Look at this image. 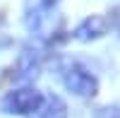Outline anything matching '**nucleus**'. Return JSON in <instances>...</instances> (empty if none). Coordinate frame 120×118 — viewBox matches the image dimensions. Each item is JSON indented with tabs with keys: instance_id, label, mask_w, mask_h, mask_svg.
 Returning a JSON list of instances; mask_svg holds the SVG:
<instances>
[{
	"instance_id": "1",
	"label": "nucleus",
	"mask_w": 120,
	"mask_h": 118,
	"mask_svg": "<svg viewBox=\"0 0 120 118\" xmlns=\"http://www.w3.org/2000/svg\"><path fill=\"white\" fill-rule=\"evenodd\" d=\"M43 92L36 89L34 84H22V87H12L0 96V113L5 116H24L31 118L38 106L43 104Z\"/></svg>"
},
{
	"instance_id": "2",
	"label": "nucleus",
	"mask_w": 120,
	"mask_h": 118,
	"mask_svg": "<svg viewBox=\"0 0 120 118\" xmlns=\"http://www.w3.org/2000/svg\"><path fill=\"white\" fill-rule=\"evenodd\" d=\"M60 80H63L65 89L79 99H91L98 94V77L77 60H67L60 67Z\"/></svg>"
},
{
	"instance_id": "3",
	"label": "nucleus",
	"mask_w": 120,
	"mask_h": 118,
	"mask_svg": "<svg viewBox=\"0 0 120 118\" xmlns=\"http://www.w3.org/2000/svg\"><path fill=\"white\" fill-rule=\"evenodd\" d=\"M43 58H46V46L41 41H29L22 48V53L17 55V63L12 67V77H15L17 82L29 84L38 75V70H41Z\"/></svg>"
},
{
	"instance_id": "4",
	"label": "nucleus",
	"mask_w": 120,
	"mask_h": 118,
	"mask_svg": "<svg viewBox=\"0 0 120 118\" xmlns=\"http://www.w3.org/2000/svg\"><path fill=\"white\" fill-rule=\"evenodd\" d=\"M108 19L106 17H101V15H89V17H84L82 22H79L75 29H72V36L75 41H79V43H91V41H98V39H103L106 34H108Z\"/></svg>"
},
{
	"instance_id": "5",
	"label": "nucleus",
	"mask_w": 120,
	"mask_h": 118,
	"mask_svg": "<svg viewBox=\"0 0 120 118\" xmlns=\"http://www.w3.org/2000/svg\"><path fill=\"white\" fill-rule=\"evenodd\" d=\"M31 118H67V104L58 94L43 96V104L38 106V111Z\"/></svg>"
},
{
	"instance_id": "6",
	"label": "nucleus",
	"mask_w": 120,
	"mask_h": 118,
	"mask_svg": "<svg viewBox=\"0 0 120 118\" xmlns=\"http://www.w3.org/2000/svg\"><path fill=\"white\" fill-rule=\"evenodd\" d=\"M94 118H120V106L118 104H106L94 111Z\"/></svg>"
},
{
	"instance_id": "7",
	"label": "nucleus",
	"mask_w": 120,
	"mask_h": 118,
	"mask_svg": "<svg viewBox=\"0 0 120 118\" xmlns=\"http://www.w3.org/2000/svg\"><path fill=\"white\" fill-rule=\"evenodd\" d=\"M106 19H108V27L115 29V31L120 34V5L113 7V10H111V17H106Z\"/></svg>"
}]
</instances>
